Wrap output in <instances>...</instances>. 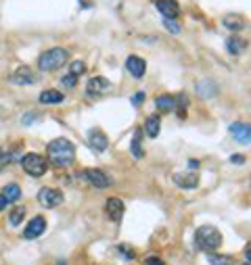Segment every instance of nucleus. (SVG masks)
<instances>
[{"label": "nucleus", "mask_w": 251, "mask_h": 265, "mask_svg": "<svg viewBox=\"0 0 251 265\" xmlns=\"http://www.w3.org/2000/svg\"><path fill=\"white\" fill-rule=\"evenodd\" d=\"M48 159L54 167H72L75 161V146L67 140V138H54V140L48 144Z\"/></svg>", "instance_id": "nucleus-1"}, {"label": "nucleus", "mask_w": 251, "mask_h": 265, "mask_svg": "<svg viewBox=\"0 0 251 265\" xmlns=\"http://www.w3.org/2000/svg\"><path fill=\"white\" fill-rule=\"evenodd\" d=\"M69 59V52L65 50V48H51V50L42 52L40 59H38V67L42 69V71H54V69L63 67Z\"/></svg>", "instance_id": "nucleus-2"}, {"label": "nucleus", "mask_w": 251, "mask_h": 265, "mask_svg": "<svg viewBox=\"0 0 251 265\" xmlns=\"http://www.w3.org/2000/svg\"><path fill=\"white\" fill-rule=\"evenodd\" d=\"M195 242H197L199 248L212 253L214 248H218L222 245V234L218 232V228H214V226H201L197 230V234H195Z\"/></svg>", "instance_id": "nucleus-3"}, {"label": "nucleus", "mask_w": 251, "mask_h": 265, "mask_svg": "<svg viewBox=\"0 0 251 265\" xmlns=\"http://www.w3.org/2000/svg\"><path fill=\"white\" fill-rule=\"evenodd\" d=\"M21 167H23L25 173H30V176L34 178H40L44 176L46 169H48V163L44 157L36 155V152H30V155H25L23 159H21Z\"/></svg>", "instance_id": "nucleus-4"}, {"label": "nucleus", "mask_w": 251, "mask_h": 265, "mask_svg": "<svg viewBox=\"0 0 251 265\" xmlns=\"http://www.w3.org/2000/svg\"><path fill=\"white\" fill-rule=\"evenodd\" d=\"M38 200L44 209H54L63 203V192L57 188H42L38 192Z\"/></svg>", "instance_id": "nucleus-5"}, {"label": "nucleus", "mask_w": 251, "mask_h": 265, "mask_svg": "<svg viewBox=\"0 0 251 265\" xmlns=\"http://www.w3.org/2000/svg\"><path fill=\"white\" fill-rule=\"evenodd\" d=\"M82 176H84V180H86L88 184H92L96 188H107L111 184V178L107 176V173H103L101 169H86Z\"/></svg>", "instance_id": "nucleus-6"}, {"label": "nucleus", "mask_w": 251, "mask_h": 265, "mask_svg": "<svg viewBox=\"0 0 251 265\" xmlns=\"http://www.w3.org/2000/svg\"><path fill=\"white\" fill-rule=\"evenodd\" d=\"M155 6L165 19H176L180 15V6L176 0H155Z\"/></svg>", "instance_id": "nucleus-7"}, {"label": "nucleus", "mask_w": 251, "mask_h": 265, "mask_svg": "<svg viewBox=\"0 0 251 265\" xmlns=\"http://www.w3.org/2000/svg\"><path fill=\"white\" fill-rule=\"evenodd\" d=\"M44 230H46V219H44V217H34L30 224H27V228H25L23 238L34 240V238H38V236H42V232H44Z\"/></svg>", "instance_id": "nucleus-8"}, {"label": "nucleus", "mask_w": 251, "mask_h": 265, "mask_svg": "<svg viewBox=\"0 0 251 265\" xmlns=\"http://www.w3.org/2000/svg\"><path fill=\"white\" fill-rule=\"evenodd\" d=\"M230 136L234 138L239 144H249V140H251V134H249V125L247 123H241V121H236V123H233L230 125Z\"/></svg>", "instance_id": "nucleus-9"}, {"label": "nucleus", "mask_w": 251, "mask_h": 265, "mask_svg": "<svg viewBox=\"0 0 251 265\" xmlns=\"http://www.w3.org/2000/svg\"><path fill=\"white\" fill-rule=\"evenodd\" d=\"M111 90V83H109V80L107 78H92L88 82V88H86V92L90 94V96H101V94H105V92H109Z\"/></svg>", "instance_id": "nucleus-10"}, {"label": "nucleus", "mask_w": 251, "mask_h": 265, "mask_svg": "<svg viewBox=\"0 0 251 265\" xmlns=\"http://www.w3.org/2000/svg\"><path fill=\"white\" fill-rule=\"evenodd\" d=\"M88 144H90V149H94L96 152H105V150H107V146H109V140H107V136H105L101 130H90Z\"/></svg>", "instance_id": "nucleus-11"}, {"label": "nucleus", "mask_w": 251, "mask_h": 265, "mask_svg": "<svg viewBox=\"0 0 251 265\" xmlns=\"http://www.w3.org/2000/svg\"><path fill=\"white\" fill-rule=\"evenodd\" d=\"M174 184H176L178 188H184V190H193V188L199 186V178L195 176L193 171H188V173H176V176H174Z\"/></svg>", "instance_id": "nucleus-12"}, {"label": "nucleus", "mask_w": 251, "mask_h": 265, "mask_svg": "<svg viewBox=\"0 0 251 265\" xmlns=\"http://www.w3.org/2000/svg\"><path fill=\"white\" fill-rule=\"evenodd\" d=\"M105 211H107L109 215V219H113V221H120L122 219V215H124V203H122V199H109L107 200V205H105Z\"/></svg>", "instance_id": "nucleus-13"}, {"label": "nucleus", "mask_w": 251, "mask_h": 265, "mask_svg": "<svg viewBox=\"0 0 251 265\" xmlns=\"http://www.w3.org/2000/svg\"><path fill=\"white\" fill-rule=\"evenodd\" d=\"M126 67H128V71L134 75V78H143L144 75V71H146V63H144V59H141V57H128V61H126Z\"/></svg>", "instance_id": "nucleus-14"}, {"label": "nucleus", "mask_w": 251, "mask_h": 265, "mask_svg": "<svg viewBox=\"0 0 251 265\" xmlns=\"http://www.w3.org/2000/svg\"><path fill=\"white\" fill-rule=\"evenodd\" d=\"M11 82H13V83H17V86H25V83H34V73H32L27 67H19L17 71L13 73Z\"/></svg>", "instance_id": "nucleus-15"}, {"label": "nucleus", "mask_w": 251, "mask_h": 265, "mask_svg": "<svg viewBox=\"0 0 251 265\" xmlns=\"http://www.w3.org/2000/svg\"><path fill=\"white\" fill-rule=\"evenodd\" d=\"M159 130H161V117L159 115H151L144 123V132L149 138H157L159 136Z\"/></svg>", "instance_id": "nucleus-16"}, {"label": "nucleus", "mask_w": 251, "mask_h": 265, "mask_svg": "<svg viewBox=\"0 0 251 265\" xmlns=\"http://www.w3.org/2000/svg\"><path fill=\"white\" fill-rule=\"evenodd\" d=\"M63 100H65V96H63L59 90H44V92L40 94L42 104H61Z\"/></svg>", "instance_id": "nucleus-17"}, {"label": "nucleus", "mask_w": 251, "mask_h": 265, "mask_svg": "<svg viewBox=\"0 0 251 265\" xmlns=\"http://www.w3.org/2000/svg\"><path fill=\"white\" fill-rule=\"evenodd\" d=\"M155 107L159 111H174L178 107V102H176V96H170V94H163V96H157V100H155Z\"/></svg>", "instance_id": "nucleus-18"}, {"label": "nucleus", "mask_w": 251, "mask_h": 265, "mask_svg": "<svg viewBox=\"0 0 251 265\" xmlns=\"http://www.w3.org/2000/svg\"><path fill=\"white\" fill-rule=\"evenodd\" d=\"M245 40L243 38H239V36H233V38H228L226 40V50L230 52V54H241L243 50H245Z\"/></svg>", "instance_id": "nucleus-19"}, {"label": "nucleus", "mask_w": 251, "mask_h": 265, "mask_svg": "<svg viewBox=\"0 0 251 265\" xmlns=\"http://www.w3.org/2000/svg\"><path fill=\"white\" fill-rule=\"evenodd\" d=\"M2 199L6 200V203H17V200L21 199V188L17 184H9L4 186L2 190Z\"/></svg>", "instance_id": "nucleus-20"}, {"label": "nucleus", "mask_w": 251, "mask_h": 265, "mask_svg": "<svg viewBox=\"0 0 251 265\" xmlns=\"http://www.w3.org/2000/svg\"><path fill=\"white\" fill-rule=\"evenodd\" d=\"M224 25L228 27L230 32H239V30L245 27V21H243V17H239V15H226L224 17Z\"/></svg>", "instance_id": "nucleus-21"}, {"label": "nucleus", "mask_w": 251, "mask_h": 265, "mask_svg": "<svg viewBox=\"0 0 251 265\" xmlns=\"http://www.w3.org/2000/svg\"><path fill=\"white\" fill-rule=\"evenodd\" d=\"M207 261H209V265H234V259H233L230 255L207 253Z\"/></svg>", "instance_id": "nucleus-22"}, {"label": "nucleus", "mask_w": 251, "mask_h": 265, "mask_svg": "<svg viewBox=\"0 0 251 265\" xmlns=\"http://www.w3.org/2000/svg\"><path fill=\"white\" fill-rule=\"evenodd\" d=\"M23 217H25V207H15L11 211V217H9L11 226H19L21 221H23Z\"/></svg>", "instance_id": "nucleus-23"}, {"label": "nucleus", "mask_w": 251, "mask_h": 265, "mask_svg": "<svg viewBox=\"0 0 251 265\" xmlns=\"http://www.w3.org/2000/svg\"><path fill=\"white\" fill-rule=\"evenodd\" d=\"M141 136H143V132H141V130H136L134 138H132V155H134L136 159H141V157H143V149H141Z\"/></svg>", "instance_id": "nucleus-24"}, {"label": "nucleus", "mask_w": 251, "mask_h": 265, "mask_svg": "<svg viewBox=\"0 0 251 265\" xmlns=\"http://www.w3.org/2000/svg\"><path fill=\"white\" fill-rule=\"evenodd\" d=\"M163 25H165V30L170 33H180V32H182V25H180L178 21H174V19H165Z\"/></svg>", "instance_id": "nucleus-25"}, {"label": "nucleus", "mask_w": 251, "mask_h": 265, "mask_svg": "<svg viewBox=\"0 0 251 265\" xmlns=\"http://www.w3.org/2000/svg\"><path fill=\"white\" fill-rule=\"evenodd\" d=\"M84 71H86V65H84L82 61H73V63H72V67H69V73L75 75V78H78V75H82Z\"/></svg>", "instance_id": "nucleus-26"}, {"label": "nucleus", "mask_w": 251, "mask_h": 265, "mask_svg": "<svg viewBox=\"0 0 251 265\" xmlns=\"http://www.w3.org/2000/svg\"><path fill=\"white\" fill-rule=\"evenodd\" d=\"M61 83H63V86H65V88H75V86H78V78L69 73V75H65V78L61 80Z\"/></svg>", "instance_id": "nucleus-27"}, {"label": "nucleus", "mask_w": 251, "mask_h": 265, "mask_svg": "<svg viewBox=\"0 0 251 265\" xmlns=\"http://www.w3.org/2000/svg\"><path fill=\"white\" fill-rule=\"evenodd\" d=\"M144 99H146L144 92H136L134 96H132V104H134V107H138V104H143V102H144Z\"/></svg>", "instance_id": "nucleus-28"}, {"label": "nucleus", "mask_w": 251, "mask_h": 265, "mask_svg": "<svg viewBox=\"0 0 251 265\" xmlns=\"http://www.w3.org/2000/svg\"><path fill=\"white\" fill-rule=\"evenodd\" d=\"M144 265H165V263L159 259V257H149V259L144 261Z\"/></svg>", "instance_id": "nucleus-29"}, {"label": "nucleus", "mask_w": 251, "mask_h": 265, "mask_svg": "<svg viewBox=\"0 0 251 265\" xmlns=\"http://www.w3.org/2000/svg\"><path fill=\"white\" fill-rule=\"evenodd\" d=\"M36 119H38V115H36V113H30L27 117H23V119H21V123L27 125V123H32V121H36Z\"/></svg>", "instance_id": "nucleus-30"}, {"label": "nucleus", "mask_w": 251, "mask_h": 265, "mask_svg": "<svg viewBox=\"0 0 251 265\" xmlns=\"http://www.w3.org/2000/svg\"><path fill=\"white\" fill-rule=\"evenodd\" d=\"M230 161H233V163H245V157H243V155H233V157H230Z\"/></svg>", "instance_id": "nucleus-31"}, {"label": "nucleus", "mask_w": 251, "mask_h": 265, "mask_svg": "<svg viewBox=\"0 0 251 265\" xmlns=\"http://www.w3.org/2000/svg\"><path fill=\"white\" fill-rule=\"evenodd\" d=\"M128 248H130V247H124V245L120 247L122 253H124V255H128V259H134V253H132V250H128Z\"/></svg>", "instance_id": "nucleus-32"}, {"label": "nucleus", "mask_w": 251, "mask_h": 265, "mask_svg": "<svg viewBox=\"0 0 251 265\" xmlns=\"http://www.w3.org/2000/svg\"><path fill=\"white\" fill-rule=\"evenodd\" d=\"M188 169H199V161H197V159H191V161H188Z\"/></svg>", "instance_id": "nucleus-33"}, {"label": "nucleus", "mask_w": 251, "mask_h": 265, "mask_svg": "<svg viewBox=\"0 0 251 265\" xmlns=\"http://www.w3.org/2000/svg\"><path fill=\"white\" fill-rule=\"evenodd\" d=\"M4 207H6V200L2 199V194H0V211H2V209H4Z\"/></svg>", "instance_id": "nucleus-34"}, {"label": "nucleus", "mask_w": 251, "mask_h": 265, "mask_svg": "<svg viewBox=\"0 0 251 265\" xmlns=\"http://www.w3.org/2000/svg\"><path fill=\"white\" fill-rule=\"evenodd\" d=\"M245 265H251V263H249V261H245Z\"/></svg>", "instance_id": "nucleus-35"}]
</instances>
